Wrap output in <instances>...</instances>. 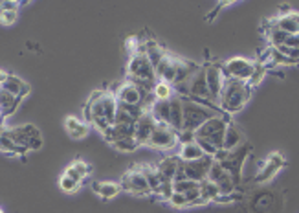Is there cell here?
Segmentation results:
<instances>
[{
    "mask_svg": "<svg viewBox=\"0 0 299 213\" xmlns=\"http://www.w3.org/2000/svg\"><path fill=\"white\" fill-rule=\"evenodd\" d=\"M65 129L72 140H83V138H87V135H88V125L87 123H83V121H79L75 116L66 118Z\"/></svg>",
    "mask_w": 299,
    "mask_h": 213,
    "instance_id": "20",
    "label": "cell"
},
{
    "mask_svg": "<svg viewBox=\"0 0 299 213\" xmlns=\"http://www.w3.org/2000/svg\"><path fill=\"white\" fill-rule=\"evenodd\" d=\"M92 191L97 195V197H101L105 200H111L114 197H118L121 191V185L116 184V182H92Z\"/></svg>",
    "mask_w": 299,
    "mask_h": 213,
    "instance_id": "19",
    "label": "cell"
},
{
    "mask_svg": "<svg viewBox=\"0 0 299 213\" xmlns=\"http://www.w3.org/2000/svg\"><path fill=\"white\" fill-rule=\"evenodd\" d=\"M140 169V171L143 173V176H145V180H147L149 188H151V195L154 193V191L158 190V185L161 184V178L160 175H158L156 167L154 166H149V164H143V166H136Z\"/></svg>",
    "mask_w": 299,
    "mask_h": 213,
    "instance_id": "22",
    "label": "cell"
},
{
    "mask_svg": "<svg viewBox=\"0 0 299 213\" xmlns=\"http://www.w3.org/2000/svg\"><path fill=\"white\" fill-rule=\"evenodd\" d=\"M237 185L239 184L233 180V176L230 173H224L221 180L216 182V188L221 191V197H233V193L237 191Z\"/></svg>",
    "mask_w": 299,
    "mask_h": 213,
    "instance_id": "24",
    "label": "cell"
},
{
    "mask_svg": "<svg viewBox=\"0 0 299 213\" xmlns=\"http://www.w3.org/2000/svg\"><path fill=\"white\" fill-rule=\"evenodd\" d=\"M90 171H92V167L88 166L85 160H79V158H77V160H74V162L66 167L63 175L70 176V178H74L75 182H79V184H81V182H83L85 178L90 175Z\"/></svg>",
    "mask_w": 299,
    "mask_h": 213,
    "instance_id": "18",
    "label": "cell"
},
{
    "mask_svg": "<svg viewBox=\"0 0 299 213\" xmlns=\"http://www.w3.org/2000/svg\"><path fill=\"white\" fill-rule=\"evenodd\" d=\"M85 118L88 125H92L101 135L114 125L116 112H118V99L111 90H96L90 94L85 105Z\"/></svg>",
    "mask_w": 299,
    "mask_h": 213,
    "instance_id": "1",
    "label": "cell"
},
{
    "mask_svg": "<svg viewBox=\"0 0 299 213\" xmlns=\"http://www.w3.org/2000/svg\"><path fill=\"white\" fill-rule=\"evenodd\" d=\"M266 74H268V68H266V66L261 65V63H257V61H255V68H253L252 75H250V79L246 81V83H248V87L253 90V88L259 87V85L262 83V79L266 77Z\"/></svg>",
    "mask_w": 299,
    "mask_h": 213,
    "instance_id": "26",
    "label": "cell"
},
{
    "mask_svg": "<svg viewBox=\"0 0 299 213\" xmlns=\"http://www.w3.org/2000/svg\"><path fill=\"white\" fill-rule=\"evenodd\" d=\"M147 145L152 149H158V151H173V149L180 147L178 132L167 125H158L156 123Z\"/></svg>",
    "mask_w": 299,
    "mask_h": 213,
    "instance_id": "5",
    "label": "cell"
},
{
    "mask_svg": "<svg viewBox=\"0 0 299 213\" xmlns=\"http://www.w3.org/2000/svg\"><path fill=\"white\" fill-rule=\"evenodd\" d=\"M244 144H246V136H244L242 129H240L233 120L228 121L226 132H224V149L233 151V149L240 147V145H244Z\"/></svg>",
    "mask_w": 299,
    "mask_h": 213,
    "instance_id": "12",
    "label": "cell"
},
{
    "mask_svg": "<svg viewBox=\"0 0 299 213\" xmlns=\"http://www.w3.org/2000/svg\"><path fill=\"white\" fill-rule=\"evenodd\" d=\"M8 75H10V74H6V72H2V70H0V88H2V85H4V81H6V79H8Z\"/></svg>",
    "mask_w": 299,
    "mask_h": 213,
    "instance_id": "35",
    "label": "cell"
},
{
    "mask_svg": "<svg viewBox=\"0 0 299 213\" xmlns=\"http://www.w3.org/2000/svg\"><path fill=\"white\" fill-rule=\"evenodd\" d=\"M152 97H154V101H169L171 97H175V88L166 81H156V85L152 88Z\"/></svg>",
    "mask_w": 299,
    "mask_h": 213,
    "instance_id": "23",
    "label": "cell"
},
{
    "mask_svg": "<svg viewBox=\"0 0 299 213\" xmlns=\"http://www.w3.org/2000/svg\"><path fill=\"white\" fill-rule=\"evenodd\" d=\"M169 204H171V206H175V208H187V206H189L187 199H185V195H182V193H173Z\"/></svg>",
    "mask_w": 299,
    "mask_h": 213,
    "instance_id": "33",
    "label": "cell"
},
{
    "mask_svg": "<svg viewBox=\"0 0 299 213\" xmlns=\"http://www.w3.org/2000/svg\"><path fill=\"white\" fill-rule=\"evenodd\" d=\"M59 188L65 191V193H75V191L81 188V184H79V182H75L74 178H70V176L63 175L59 178Z\"/></svg>",
    "mask_w": 299,
    "mask_h": 213,
    "instance_id": "29",
    "label": "cell"
},
{
    "mask_svg": "<svg viewBox=\"0 0 299 213\" xmlns=\"http://www.w3.org/2000/svg\"><path fill=\"white\" fill-rule=\"evenodd\" d=\"M202 156H206L204 154V151L200 149V145L197 144V142H187V144H180V149H178V158L182 160V162H197V160H200Z\"/></svg>",
    "mask_w": 299,
    "mask_h": 213,
    "instance_id": "17",
    "label": "cell"
},
{
    "mask_svg": "<svg viewBox=\"0 0 299 213\" xmlns=\"http://www.w3.org/2000/svg\"><path fill=\"white\" fill-rule=\"evenodd\" d=\"M173 193H175V185H173V182H161V184L158 185V190L152 195H156L158 199L164 200V202H169Z\"/></svg>",
    "mask_w": 299,
    "mask_h": 213,
    "instance_id": "28",
    "label": "cell"
},
{
    "mask_svg": "<svg viewBox=\"0 0 299 213\" xmlns=\"http://www.w3.org/2000/svg\"><path fill=\"white\" fill-rule=\"evenodd\" d=\"M224 169H222V166L219 162H213V166L209 167V173H207V178L206 180H209V182H213V184H216V182L221 180L222 178V175H224Z\"/></svg>",
    "mask_w": 299,
    "mask_h": 213,
    "instance_id": "31",
    "label": "cell"
},
{
    "mask_svg": "<svg viewBox=\"0 0 299 213\" xmlns=\"http://www.w3.org/2000/svg\"><path fill=\"white\" fill-rule=\"evenodd\" d=\"M169 127L176 132H182L184 129V101L178 96L171 97V121Z\"/></svg>",
    "mask_w": 299,
    "mask_h": 213,
    "instance_id": "15",
    "label": "cell"
},
{
    "mask_svg": "<svg viewBox=\"0 0 299 213\" xmlns=\"http://www.w3.org/2000/svg\"><path fill=\"white\" fill-rule=\"evenodd\" d=\"M149 114L152 120L156 121L158 125H167L169 127L171 121V99L169 101H154L149 109Z\"/></svg>",
    "mask_w": 299,
    "mask_h": 213,
    "instance_id": "16",
    "label": "cell"
},
{
    "mask_svg": "<svg viewBox=\"0 0 299 213\" xmlns=\"http://www.w3.org/2000/svg\"><path fill=\"white\" fill-rule=\"evenodd\" d=\"M19 19V11H8V10H0V24L2 26H13Z\"/></svg>",
    "mask_w": 299,
    "mask_h": 213,
    "instance_id": "30",
    "label": "cell"
},
{
    "mask_svg": "<svg viewBox=\"0 0 299 213\" xmlns=\"http://www.w3.org/2000/svg\"><path fill=\"white\" fill-rule=\"evenodd\" d=\"M200 197H202L206 202H216V199L221 197V191L216 188V184L209 180L200 182Z\"/></svg>",
    "mask_w": 299,
    "mask_h": 213,
    "instance_id": "25",
    "label": "cell"
},
{
    "mask_svg": "<svg viewBox=\"0 0 299 213\" xmlns=\"http://www.w3.org/2000/svg\"><path fill=\"white\" fill-rule=\"evenodd\" d=\"M204 74H206V83L207 88H209V94H211V99L215 103H219L222 87L226 83L222 65L221 63H207V65H204Z\"/></svg>",
    "mask_w": 299,
    "mask_h": 213,
    "instance_id": "7",
    "label": "cell"
},
{
    "mask_svg": "<svg viewBox=\"0 0 299 213\" xmlns=\"http://www.w3.org/2000/svg\"><path fill=\"white\" fill-rule=\"evenodd\" d=\"M213 156H202L200 160H197V162H182L184 164V171H185V176H187V180H193L197 182V184H200V182H204L207 178V173H209V167L213 166Z\"/></svg>",
    "mask_w": 299,
    "mask_h": 213,
    "instance_id": "9",
    "label": "cell"
},
{
    "mask_svg": "<svg viewBox=\"0 0 299 213\" xmlns=\"http://www.w3.org/2000/svg\"><path fill=\"white\" fill-rule=\"evenodd\" d=\"M285 166H286V158L283 156V154L271 153L264 162H261V166H259V173L255 175L253 180L259 182V184H264V182L271 180V178H274V176H276Z\"/></svg>",
    "mask_w": 299,
    "mask_h": 213,
    "instance_id": "8",
    "label": "cell"
},
{
    "mask_svg": "<svg viewBox=\"0 0 299 213\" xmlns=\"http://www.w3.org/2000/svg\"><path fill=\"white\" fill-rule=\"evenodd\" d=\"M175 193H182V195H185L187 191H191L193 188H197V182H193V180H182V182H175Z\"/></svg>",
    "mask_w": 299,
    "mask_h": 213,
    "instance_id": "32",
    "label": "cell"
},
{
    "mask_svg": "<svg viewBox=\"0 0 299 213\" xmlns=\"http://www.w3.org/2000/svg\"><path fill=\"white\" fill-rule=\"evenodd\" d=\"M285 46L288 48H299V35H288V39H286Z\"/></svg>",
    "mask_w": 299,
    "mask_h": 213,
    "instance_id": "34",
    "label": "cell"
},
{
    "mask_svg": "<svg viewBox=\"0 0 299 213\" xmlns=\"http://www.w3.org/2000/svg\"><path fill=\"white\" fill-rule=\"evenodd\" d=\"M250 96H252V88L248 87L246 81L226 79L221 97H219V109H221V112L230 114V116L237 114L250 101Z\"/></svg>",
    "mask_w": 299,
    "mask_h": 213,
    "instance_id": "2",
    "label": "cell"
},
{
    "mask_svg": "<svg viewBox=\"0 0 299 213\" xmlns=\"http://www.w3.org/2000/svg\"><path fill=\"white\" fill-rule=\"evenodd\" d=\"M176 63H178V57L166 54V57L160 61V65L156 66V79L158 81H166V83L173 85L176 77Z\"/></svg>",
    "mask_w": 299,
    "mask_h": 213,
    "instance_id": "10",
    "label": "cell"
},
{
    "mask_svg": "<svg viewBox=\"0 0 299 213\" xmlns=\"http://www.w3.org/2000/svg\"><path fill=\"white\" fill-rule=\"evenodd\" d=\"M178 166H180L178 154H171V156L161 158L160 164L156 166V171L160 175L161 182H173L176 171H178Z\"/></svg>",
    "mask_w": 299,
    "mask_h": 213,
    "instance_id": "13",
    "label": "cell"
},
{
    "mask_svg": "<svg viewBox=\"0 0 299 213\" xmlns=\"http://www.w3.org/2000/svg\"><path fill=\"white\" fill-rule=\"evenodd\" d=\"M111 145L118 149V151H121V153H132V151H136V149L140 147V144L136 142V138H134V136H129V138H121V140H118V142H114V144H111Z\"/></svg>",
    "mask_w": 299,
    "mask_h": 213,
    "instance_id": "27",
    "label": "cell"
},
{
    "mask_svg": "<svg viewBox=\"0 0 299 213\" xmlns=\"http://www.w3.org/2000/svg\"><path fill=\"white\" fill-rule=\"evenodd\" d=\"M121 190L127 191V193L138 195V197H143V195H151V188H149L147 180L143 173L140 171L138 167H132L130 171H127L123 176H121Z\"/></svg>",
    "mask_w": 299,
    "mask_h": 213,
    "instance_id": "6",
    "label": "cell"
},
{
    "mask_svg": "<svg viewBox=\"0 0 299 213\" xmlns=\"http://www.w3.org/2000/svg\"><path fill=\"white\" fill-rule=\"evenodd\" d=\"M0 213H4V211H2V209H0Z\"/></svg>",
    "mask_w": 299,
    "mask_h": 213,
    "instance_id": "36",
    "label": "cell"
},
{
    "mask_svg": "<svg viewBox=\"0 0 299 213\" xmlns=\"http://www.w3.org/2000/svg\"><path fill=\"white\" fill-rule=\"evenodd\" d=\"M2 90H6V92H10L11 96L19 97L20 101H22L24 97L30 94V85L26 83V81H22L20 77H17V75H8V79L4 81V85H2Z\"/></svg>",
    "mask_w": 299,
    "mask_h": 213,
    "instance_id": "14",
    "label": "cell"
},
{
    "mask_svg": "<svg viewBox=\"0 0 299 213\" xmlns=\"http://www.w3.org/2000/svg\"><path fill=\"white\" fill-rule=\"evenodd\" d=\"M222 72H224L226 79H239V81H248L252 75L253 68H255V61L246 59V57H231V59L221 63Z\"/></svg>",
    "mask_w": 299,
    "mask_h": 213,
    "instance_id": "4",
    "label": "cell"
},
{
    "mask_svg": "<svg viewBox=\"0 0 299 213\" xmlns=\"http://www.w3.org/2000/svg\"><path fill=\"white\" fill-rule=\"evenodd\" d=\"M184 101V129L187 132H197V129L202 123H206L209 118H213L215 114H221L215 109H209L206 105H200V103H195L191 99H182Z\"/></svg>",
    "mask_w": 299,
    "mask_h": 213,
    "instance_id": "3",
    "label": "cell"
},
{
    "mask_svg": "<svg viewBox=\"0 0 299 213\" xmlns=\"http://www.w3.org/2000/svg\"><path fill=\"white\" fill-rule=\"evenodd\" d=\"M154 127H156V121L152 120V116L149 112H145V114L136 121V129H134V138H136V142H138L140 145H147Z\"/></svg>",
    "mask_w": 299,
    "mask_h": 213,
    "instance_id": "11",
    "label": "cell"
},
{
    "mask_svg": "<svg viewBox=\"0 0 299 213\" xmlns=\"http://www.w3.org/2000/svg\"><path fill=\"white\" fill-rule=\"evenodd\" d=\"M19 105H20L19 97L11 96L10 92H6V90H2V88H0V112H2L4 120L8 116H11V114L17 111V107H19Z\"/></svg>",
    "mask_w": 299,
    "mask_h": 213,
    "instance_id": "21",
    "label": "cell"
}]
</instances>
